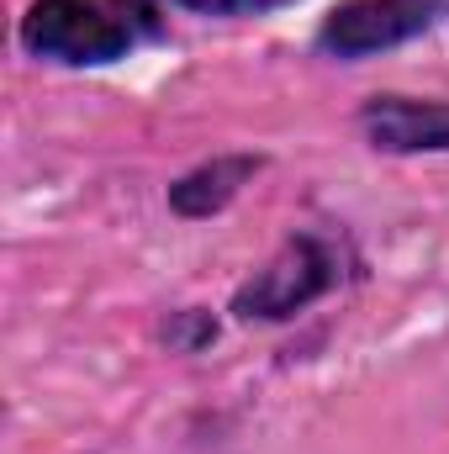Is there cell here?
I'll list each match as a JSON object with an SVG mask.
<instances>
[{
  "label": "cell",
  "mask_w": 449,
  "mask_h": 454,
  "mask_svg": "<svg viewBox=\"0 0 449 454\" xmlns=\"http://www.w3.org/2000/svg\"><path fill=\"white\" fill-rule=\"evenodd\" d=\"M354 127L375 153H391V159L449 153V101H439V96L375 90V96L359 101Z\"/></svg>",
  "instance_id": "obj_4"
},
{
  "label": "cell",
  "mask_w": 449,
  "mask_h": 454,
  "mask_svg": "<svg viewBox=\"0 0 449 454\" xmlns=\"http://www.w3.org/2000/svg\"><path fill=\"white\" fill-rule=\"evenodd\" d=\"M343 280H359L354 243L328 227H291L280 248L232 286L227 317L232 323H296L302 312L328 301Z\"/></svg>",
  "instance_id": "obj_1"
},
{
  "label": "cell",
  "mask_w": 449,
  "mask_h": 454,
  "mask_svg": "<svg viewBox=\"0 0 449 454\" xmlns=\"http://www.w3.org/2000/svg\"><path fill=\"white\" fill-rule=\"evenodd\" d=\"M143 21L127 0H32L16 21V43L37 64L59 69H112L138 48Z\"/></svg>",
  "instance_id": "obj_2"
},
{
  "label": "cell",
  "mask_w": 449,
  "mask_h": 454,
  "mask_svg": "<svg viewBox=\"0 0 449 454\" xmlns=\"http://www.w3.org/2000/svg\"><path fill=\"white\" fill-rule=\"evenodd\" d=\"M180 11H196V16H223V21H243V16H275L296 0H169Z\"/></svg>",
  "instance_id": "obj_7"
},
{
  "label": "cell",
  "mask_w": 449,
  "mask_h": 454,
  "mask_svg": "<svg viewBox=\"0 0 449 454\" xmlns=\"http://www.w3.org/2000/svg\"><path fill=\"white\" fill-rule=\"evenodd\" d=\"M449 27V0H338L312 32V53L334 64H365Z\"/></svg>",
  "instance_id": "obj_3"
},
{
  "label": "cell",
  "mask_w": 449,
  "mask_h": 454,
  "mask_svg": "<svg viewBox=\"0 0 449 454\" xmlns=\"http://www.w3.org/2000/svg\"><path fill=\"white\" fill-rule=\"evenodd\" d=\"M270 169V153H254V148H232V153H212L201 164H191L185 175L169 180L164 201L180 223H212L223 217L227 207Z\"/></svg>",
  "instance_id": "obj_5"
},
{
  "label": "cell",
  "mask_w": 449,
  "mask_h": 454,
  "mask_svg": "<svg viewBox=\"0 0 449 454\" xmlns=\"http://www.w3.org/2000/svg\"><path fill=\"white\" fill-rule=\"evenodd\" d=\"M154 339L164 343L169 354H207L212 343L223 339V317L212 307H169L159 317Z\"/></svg>",
  "instance_id": "obj_6"
}]
</instances>
